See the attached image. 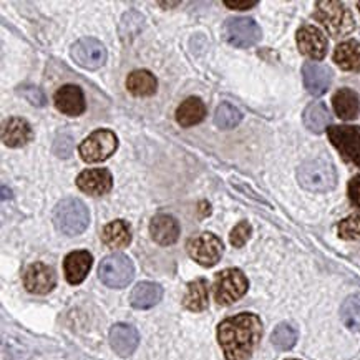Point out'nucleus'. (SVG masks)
I'll list each match as a JSON object with an SVG mask.
<instances>
[{"mask_svg":"<svg viewBox=\"0 0 360 360\" xmlns=\"http://www.w3.org/2000/svg\"><path fill=\"white\" fill-rule=\"evenodd\" d=\"M262 335L261 319L244 312L223 321L218 327V340L228 360H248Z\"/></svg>","mask_w":360,"mask_h":360,"instance_id":"f257e3e1","label":"nucleus"},{"mask_svg":"<svg viewBox=\"0 0 360 360\" xmlns=\"http://www.w3.org/2000/svg\"><path fill=\"white\" fill-rule=\"evenodd\" d=\"M299 184L312 193H327L335 188L337 173L334 165L324 158L307 160L297 169Z\"/></svg>","mask_w":360,"mask_h":360,"instance_id":"f03ea898","label":"nucleus"},{"mask_svg":"<svg viewBox=\"0 0 360 360\" xmlns=\"http://www.w3.org/2000/svg\"><path fill=\"white\" fill-rule=\"evenodd\" d=\"M53 223L60 233L67 234V236H78L89 228V210L77 198H67L55 206Z\"/></svg>","mask_w":360,"mask_h":360,"instance_id":"7ed1b4c3","label":"nucleus"},{"mask_svg":"<svg viewBox=\"0 0 360 360\" xmlns=\"http://www.w3.org/2000/svg\"><path fill=\"white\" fill-rule=\"evenodd\" d=\"M317 20L326 27L332 37H344L352 32L354 18L352 13L342 2L335 0H321L316 4V15Z\"/></svg>","mask_w":360,"mask_h":360,"instance_id":"20e7f679","label":"nucleus"},{"mask_svg":"<svg viewBox=\"0 0 360 360\" xmlns=\"http://www.w3.org/2000/svg\"><path fill=\"white\" fill-rule=\"evenodd\" d=\"M249 288L248 278L239 269H224L221 271L214 279L213 294L214 301L221 306H229V304L239 301Z\"/></svg>","mask_w":360,"mask_h":360,"instance_id":"39448f33","label":"nucleus"},{"mask_svg":"<svg viewBox=\"0 0 360 360\" xmlns=\"http://www.w3.org/2000/svg\"><path fill=\"white\" fill-rule=\"evenodd\" d=\"M98 276L101 283L107 284L108 288L122 289L127 288L133 281L135 267H133V262L124 254H110V256L101 261Z\"/></svg>","mask_w":360,"mask_h":360,"instance_id":"423d86ee","label":"nucleus"},{"mask_svg":"<svg viewBox=\"0 0 360 360\" xmlns=\"http://www.w3.org/2000/svg\"><path fill=\"white\" fill-rule=\"evenodd\" d=\"M118 148V138L110 130H98L82 141L80 156L86 163H96V161H105L110 158Z\"/></svg>","mask_w":360,"mask_h":360,"instance_id":"0eeeda50","label":"nucleus"},{"mask_svg":"<svg viewBox=\"0 0 360 360\" xmlns=\"http://www.w3.org/2000/svg\"><path fill=\"white\" fill-rule=\"evenodd\" d=\"M224 37L238 49H249L261 40V29L252 18H229L224 25Z\"/></svg>","mask_w":360,"mask_h":360,"instance_id":"6e6552de","label":"nucleus"},{"mask_svg":"<svg viewBox=\"0 0 360 360\" xmlns=\"http://www.w3.org/2000/svg\"><path fill=\"white\" fill-rule=\"evenodd\" d=\"M188 254L198 264L211 267L218 264L221 256H223V243L214 234L202 233L188 243Z\"/></svg>","mask_w":360,"mask_h":360,"instance_id":"1a4fd4ad","label":"nucleus"},{"mask_svg":"<svg viewBox=\"0 0 360 360\" xmlns=\"http://www.w3.org/2000/svg\"><path fill=\"white\" fill-rule=\"evenodd\" d=\"M327 133L344 160L360 168V127H330Z\"/></svg>","mask_w":360,"mask_h":360,"instance_id":"9d476101","label":"nucleus"},{"mask_svg":"<svg viewBox=\"0 0 360 360\" xmlns=\"http://www.w3.org/2000/svg\"><path fill=\"white\" fill-rule=\"evenodd\" d=\"M72 57L78 65L89 70H96L103 67L107 62V50H105L101 41L96 39H80L72 47Z\"/></svg>","mask_w":360,"mask_h":360,"instance_id":"9b49d317","label":"nucleus"},{"mask_svg":"<svg viewBox=\"0 0 360 360\" xmlns=\"http://www.w3.org/2000/svg\"><path fill=\"white\" fill-rule=\"evenodd\" d=\"M24 285L32 294H49L57 285V274L52 267L44 262H35L25 271Z\"/></svg>","mask_w":360,"mask_h":360,"instance_id":"f8f14e48","label":"nucleus"},{"mask_svg":"<svg viewBox=\"0 0 360 360\" xmlns=\"http://www.w3.org/2000/svg\"><path fill=\"white\" fill-rule=\"evenodd\" d=\"M297 47L306 57L322 60L327 53V39L317 27L304 25L297 30Z\"/></svg>","mask_w":360,"mask_h":360,"instance_id":"ddd939ff","label":"nucleus"},{"mask_svg":"<svg viewBox=\"0 0 360 360\" xmlns=\"http://www.w3.org/2000/svg\"><path fill=\"white\" fill-rule=\"evenodd\" d=\"M304 86L314 96L324 95L329 90L332 82V72L326 65L317 62H306L302 67Z\"/></svg>","mask_w":360,"mask_h":360,"instance_id":"4468645a","label":"nucleus"},{"mask_svg":"<svg viewBox=\"0 0 360 360\" xmlns=\"http://www.w3.org/2000/svg\"><path fill=\"white\" fill-rule=\"evenodd\" d=\"M113 179L108 169L98 168V169H86L78 174L77 178V186L82 189L83 193L91 196H101L107 195L112 189Z\"/></svg>","mask_w":360,"mask_h":360,"instance_id":"2eb2a0df","label":"nucleus"},{"mask_svg":"<svg viewBox=\"0 0 360 360\" xmlns=\"http://www.w3.org/2000/svg\"><path fill=\"white\" fill-rule=\"evenodd\" d=\"M140 342V335L135 327L128 324H117L110 330V344L120 357H130Z\"/></svg>","mask_w":360,"mask_h":360,"instance_id":"dca6fc26","label":"nucleus"},{"mask_svg":"<svg viewBox=\"0 0 360 360\" xmlns=\"http://www.w3.org/2000/svg\"><path fill=\"white\" fill-rule=\"evenodd\" d=\"M53 101L58 112L70 115V117H78V115L85 112V98H83V91L75 85L62 86V89L55 94Z\"/></svg>","mask_w":360,"mask_h":360,"instance_id":"f3484780","label":"nucleus"},{"mask_svg":"<svg viewBox=\"0 0 360 360\" xmlns=\"http://www.w3.org/2000/svg\"><path fill=\"white\" fill-rule=\"evenodd\" d=\"M94 264V257L89 251H75L70 252L63 262V271L65 278L70 284H80L86 278Z\"/></svg>","mask_w":360,"mask_h":360,"instance_id":"a211bd4d","label":"nucleus"},{"mask_svg":"<svg viewBox=\"0 0 360 360\" xmlns=\"http://www.w3.org/2000/svg\"><path fill=\"white\" fill-rule=\"evenodd\" d=\"M150 233L151 238L158 244H161V246H169V244H174L178 241L179 224L173 216L158 214L151 219Z\"/></svg>","mask_w":360,"mask_h":360,"instance_id":"6ab92c4d","label":"nucleus"},{"mask_svg":"<svg viewBox=\"0 0 360 360\" xmlns=\"http://www.w3.org/2000/svg\"><path fill=\"white\" fill-rule=\"evenodd\" d=\"M32 138H34V133H32L30 124L25 122L24 118H12L8 120L4 127L2 131V140L7 146L11 148H20L25 146Z\"/></svg>","mask_w":360,"mask_h":360,"instance_id":"aec40b11","label":"nucleus"},{"mask_svg":"<svg viewBox=\"0 0 360 360\" xmlns=\"http://www.w3.org/2000/svg\"><path fill=\"white\" fill-rule=\"evenodd\" d=\"M332 103H334L337 117L345 120V122H350V120L359 117L360 98L354 90H349V89L339 90L334 95V98H332Z\"/></svg>","mask_w":360,"mask_h":360,"instance_id":"412c9836","label":"nucleus"},{"mask_svg":"<svg viewBox=\"0 0 360 360\" xmlns=\"http://www.w3.org/2000/svg\"><path fill=\"white\" fill-rule=\"evenodd\" d=\"M163 297V289L155 283H140L131 290L130 302L135 309H150Z\"/></svg>","mask_w":360,"mask_h":360,"instance_id":"4be33fe9","label":"nucleus"},{"mask_svg":"<svg viewBox=\"0 0 360 360\" xmlns=\"http://www.w3.org/2000/svg\"><path fill=\"white\" fill-rule=\"evenodd\" d=\"M205 117H206V105L202 103L200 98H196V96H191V98L184 100L176 110V122L184 128L198 124L205 120Z\"/></svg>","mask_w":360,"mask_h":360,"instance_id":"5701e85b","label":"nucleus"},{"mask_svg":"<svg viewBox=\"0 0 360 360\" xmlns=\"http://www.w3.org/2000/svg\"><path fill=\"white\" fill-rule=\"evenodd\" d=\"M334 62L342 70L360 72V44L357 40H347L340 44L334 52Z\"/></svg>","mask_w":360,"mask_h":360,"instance_id":"b1692460","label":"nucleus"},{"mask_svg":"<svg viewBox=\"0 0 360 360\" xmlns=\"http://www.w3.org/2000/svg\"><path fill=\"white\" fill-rule=\"evenodd\" d=\"M101 239H103V243L107 244L108 248L122 249V248H127L128 244H130L131 231L124 221L118 219V221H113V223L105 226L103 233H101Z\"/></svg>","mask_w":360,"mask_h":360,"instance_id":"393cba45","label":"nucleus"},{"mask_svg":"<svg viewBox=\"0 0 360 360\" xmlns=\"http://www.w3.org/2000/svg\"><path fill=\"white\" fill-rule=\"evenodd\" d=\"M330 113L322 101H314L304 112V124L312 133H322L329 127Z\"/></svg>","mask_w":360,"mask_h":360,"instance_id":"a878e982","label":"nucleus"},{"mask_svg":"<svg viewBox=\"0 0 360 360\" xmlns=\"http://www.w3.org/2000/svg\"><path fill=\"white\" fill-rule=\"evenodd\" d=\"M183 306L193 312H201L207 307V283L205 279H196L188 284Z\"/></svg>","mask_w":360,"mask_h":360,"instance_id":"bb28decb","label":"nucleus"},{"mask_svg":"<svg viewBox=\"0 0 360 360\" xmlns=\"http://www.w3.org/2000/svg\"><path fill=\"white\" fill-rule=\"evenodd\" d=\"M156 78L146 70L133 72L127 80V89L135 96H150L156 91Z\"/></svg>","mask_w":360,"mask_h":360,"instance_id":"cd10ccee","label":"nucleus"},{"mask_svg":"<svg viewBox=\"0 0 360 360\" xmlns=\"http://www.w3.org/2000/svg\"><path fill=\"white\" fill-rule=\"evenodd\" d=\"M344 326L354 332H360V294H352L340 307Z\"/></svg>","mask_w":360,"mask_h":360,"instance_id":"c85d7f7f","label":"nucleus"},{"mask_svg":"<svg viewBox=\"0 0 360 360\" xmlns=\"http://www.w3.org/2000/svg\"><path fill=\"white\" fill-rule=\"evenodd\" d=\"M243 115L239 110L231 103H221L214 115V123L218 124L223 130H231V128H236L241 123Z\"/></svg>","mask_w":360,"mask_h":360,"instance_id":"c756f323","label":"nucleus"},{"mask_svg":"<svg viewBox=\"0 0 360 360\" xmlns=\"http://www.w3.org/2000/svg\"><path fill=\"white\" fill-rule=\"evenodd\" d=\"M271 340L276 349L289 350L294 347L295 342H297V330H295L290 324L283 322V324H279L274 329V332H272Z\"/></svg>","mask_w":360,"mask_h":360,"instance_id":"7c9ffc66","label":"nucleus"},{"mask_svg":"<svg viewBox=\"0 0 360 360\" xmlns=\"http://www.w3.org/2000/svg\"><path fill=\"white\" fill-rule=\"evenodd\" d=\"M339 236L342 239H357L360 238V211L350 214L349 218L340 221Z\"/></svg>","mask_w":360,"mask_h":360,"instance_id":"2f4dec72","label":"nucleus"},{"mask_svg":"<svg viewBox=\"0 0 360 360\" xmlns=\"http://www.w3.org/2000/svg\"><path fill=\"white\" fill-rule=\"evenodd\" d=\"M251 224L248 223V221H243V223H239L236 228L231 231V244H233L234 248H243L244 244L248 243V239L251 238Z\"/></svg>","mask_w":360,"mask_h":360,"instance_id":"473e14b6","label":"nucleus"},{"mask_svg":"<svg viewBox=\"0 0 360 360\" xmlns=\"http://www.w3.org/2000/svg\"><path fill=\"white\" fill-rule=\"evenodd\" d=\"M72 151H73L72 136L62 135V136H58L57 140H55L53 153L57 155V156H60V158H68V156L72 155Z\"/></svg>","mask_w":360,"mask_h":360,"instance_id":"72a5a7b5","label":"nucleus"},{"mask_svg":"<svg viewBox=\"0 0 360 360\" xmlns=\"http://www.w3.org/2000/svg\"><path fill=\"white\" fill-rule=\"evenodd\" d=\"M22 95L25 96L27 101H30L32 105H35V107H44L45 105L44 94H41L39 89H35V86H25V89L22 90Z\"/></svg>","mask_w":360,"mask_h":360,"instance_id":"f704fd0d","label":"nucleus"},{"mask_svg":"<svg viewBox=\"0 0 360 360\" xmlns=\"http://www.w3.org/2000/svg\"><path fill=\"white\" fill-rule=\"evenodd\" d=\"M349 198L355 206L360 207V176H354L349 183Z\"/></svg>","mask_w":360,"mask_h":360,"instance_id":"c9c22d12","label":"nucleus"},{"mask_svg":"<svg viewBox=\"0 0 360 360\" xmlns=\"http://www.w3.org/2000/svg\"><path fill=\"white\" fill-rule=\"evenodd\" d=\"M224 6L236 8V11H248V8L257 6V0H224Z\"/></svg>","mask_w":360,"mask_h":360,"instance_id":"e433bc0d","label":"nucleus"},{"mask_svg":"<svg viewBox=\"0 0 360 360\" xmlns=\"http://www.w3.org/2000/svg\"><path fill=\"white\" fill-rule=\"evenodd\" d=\"M357 7H359V11H360V2H357Z\"/></svg>","mask_w":360,"mask_h":360,"instance_id":"4c0bfd02","label":"nucleus"},{"mask_svg":"<svg viewBox=\"0 0 360 360\" xmlns=\"http://www.w3.org/2000/svg\"><path fill=\"white\" fill-rule=\"evenodd\" d=\"M289 360H297V359H289Z\"/></svg>","mask_w":360,"mask_h":360,"instance_id":"58836bf2","label":"nucleus"}]
</instances>
